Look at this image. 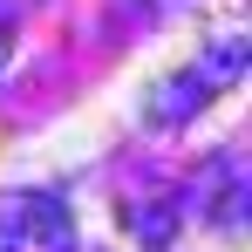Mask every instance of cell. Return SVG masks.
I'll list each match as a JSON object with an SVG mask.
<instances>
[{
  "label": "cell",
  "instance_id": "1",
  "mask_svg": "<svg viewBox=\"0 0 252 252\" xmlns=\"http://www.w3.org/2000/svg\"><path fill=\"white\" fill-rule=\"evenodd\" d=\"M246 62H252V41H211L191 75L205 82V95H218V89H232L239 75H246Z\"/></svg>",
  "mask_w": 252,
  "mask_h": 252
},
{
  "label": "cell",
  "instance_id": "2",
  "mask_svg": "<svg viewBox=\"0 0 252 252\" xmlns=\"http://www.w3.org/2000/svg\"><path fill=\"white\" fill-rule=\"evenodd\" d=\"M211 95H205V82L198 75H177V82H164L157 89V102H150V123H184L191 109H205Z\"/></svg>",
  "mask_w": 252,
  "mask_h": 252
},
{
  "label": "cell",
  "instance_id": "3",
  "mask_svg": "<svg viewBox=\"0 0 252 252\" xmlns=\"http://www.w3.org/2000/svg\"><path fill=\"white\" fill-rule=\"evenodd\" d=\"M129 225H136V239H143V246H170V232H177V211L143 205V211H129Z\"/></svg>",
  "mask_w": 252,
  "mask_h": 252
}]
</instances>
